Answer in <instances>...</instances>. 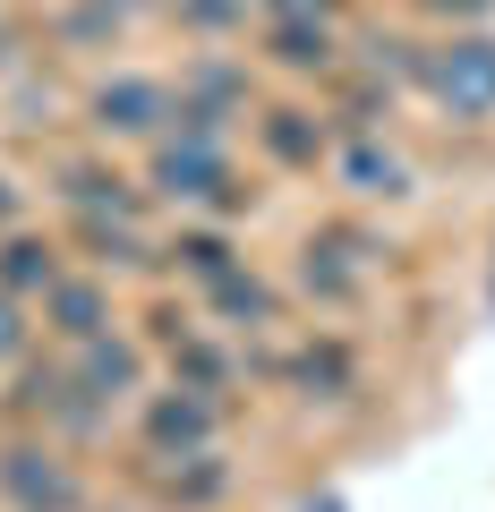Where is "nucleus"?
<instances>
[{"label":"nucleus","instance_id":"1","mask_svg":"<svg viewBox=\"0 0 495 512\" xmlns=\"http://www.w3.org/2000/svg\"><path fill=\"white\" fill-rule=\"evenodd\" d=\"M436 94L453 111H495V43H453L436 60Z\"/></svg>","mask_w":495,"mask_h":512},{"label":"nucleus","instance_id":"2","mask_svg":"<svg viewBox=\"0 0 495 512\" xmlns=\"http://www.w3.org/2000/svg\"><path fill=\"white\" fill-rule=\"evenodd\" d=\"M154 111H163V94H154V86H111L103 94V120L111 128H146Z\"/></svg>","mask_w":495,"mask_h":512},{"label":"nucleus","instance_id":"3","mask_svg":"<svg viewBox=\"0 0 495 512\" xmlns=\"http://www.w3.org/2000/svg\"><path fill=\"white\" fill-rule=\"evenodd\" d=\"M0 274H9V282H43V274H52V256H43V248H9Z\"/></svg>","mask_w":495,"mask_h":512},{"label":"nucleus","instance_id":"4","mask_svg":"<svg viewBox=\"0 0 495 512\" xmlns=\"http://www.w3.org/2000/svg\"><path fill=\"white\" fill-rule=\"evenodd\" d=\"M154 436H205V410H197V402H188V410H180V402H171V410H163V419H154Z\"/></svg>","mask_w":495,"mask_h":512},{"label":"nucleus","instance_id":"5","mask_svg":"<svg viewBox=\"0 0 495 512\" xmlns=\"http://www.w3.org/2000/svg\"><path fill=\"white\" fill-rule=\"evenodd\" d=\"M60 316H69V333H94V291H60Z\"/></svg>","mask_w":495,"mask_h":512},{"label":"nucleus","instance_id":"6","mask_svg":"<svg viewBox=\"0 0 495 512\" xmlns=\"http://www.w3.org/2000/svg\"><path fill=\"white\" fill-rule=\"evenodd\" d=\"M9 342H18V325H9V308H0V350H9Z\"/></svg>","mask_w":495,"mask_h":512},{"label":"nucleus","instance_id":"7","mask_svg":"<svg viewBox=\"0 0 495 512\" xmlns=\"http://www.w3.org/2000/svg\"><path fill=\"white\" fill-rule=\"evenodd\" d=\"M436 9H495V0H436Z\"/></svg>","mask_w":495,"mask_h":512},{"label":"nucleus","instance_id":"8","mask_svg":"<svg viewBox=\"0 0 495 512\" xmlns=\"http://www.w3.org/2000/svg\"><path fill=\"white\" fill-rule=\"evenodd\" d=\"M0 214H9V188H0Z\"/></svg>","mask_w":495,"mask_h":512}]
</instances>
